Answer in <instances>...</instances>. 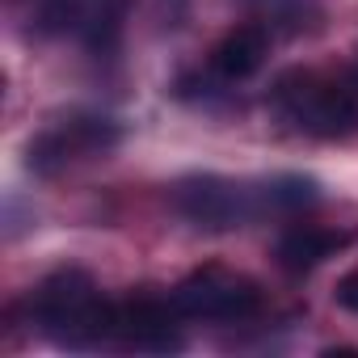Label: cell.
<instances>
[{
	"label": "cell",
	"instance_id": "cell-1",
	"mask_svg": "<svg viewBox=\"0 0 358 358\" xmlns=\"http://www.w3.org/2000/svg\"><path fill=\"white\" fill-rule=\"evenodd\" d=\"M30 316L64 350H93L114 341V303L85 270H55L30 295Z\"/></svg>",
	"mask_w": 358,
	"mask_h": 358
},
{
	"label": "cell",
	"instance_id": "cell-2",
	"mask_svg": "<svg viewBox=\"0 0 358 358\" xmlns=\"http://www.w3.org/2000/svg\"><path fill=\"white\" fill-rule=\"evenodd\" d=\"M270 110L299 135L337 139L358 127V89L320 68H291L274 80Z\"/></svg>",
	"mask_w": 358,
	"mask_h": 358
},
{
	"label": "cell",
	"instance_id": "cell-3",
	"mask_svg": "<svg viewBox=\"0 0 358 358\" xmlns=\"http://www.w3.org/2000/svg\"><path fill=\"white\" fill-rule=\"evenodd\" d=\"M173 207L203 232H228L266 211V190H249L245 182H228L215 173H194L173 186Z\"/></svg>",
	"mask_w": 358,
	"mask_h": 358
},
{
	"label": "cell",
	"instance_id": "cell-4",
	"mask_svg": "<svg viewBox=\"0 0 358 358\" xmlns=\"http://www.w3.org/2000/svg\"><path fill=\"white\" fill-rule=\"evenodd\" d=\"M182 320H249L262 312V287L249 274L203 266L169 291Z\"/></svg>",
	"mask_w": 358,
	"mask_h": 358
},
{
	"label": "cell",
	"instance_id": "cell-5",
	"mask_svg": "<svg viewBox=\"0 0 358 358\" xmlns=\"http://www.w3.org/2000/svg\"><path fill=\"white\" fill-rule=\"evenodd\" d=\"M118 143V127L110 118L97 114H68L59 122H51L47 131H38L26 148V164L34 173H59L76 160H93L106 156Z\"/></svg>",
	"mask_w": 358,
	"mask_h": 358
},
{
	"label": "cell",
	"instance_id": "cell-6",
	"mask_svg": "<svg viewBox=\"0 0 358 358\" xmlns=\"http://www.w3.org/2000/svg\"><path fill=\"white\" fill-rule=\"evenodd\" d=\"M182 312L173 308V299L156 295H135L114 303V341L139 354H173L182 350Z\"/></svg>",
	"mask_w": 358,
	"mask_h": 358
},
{
	"label": "cell",
	"instance_id": "cell-7",
	"mask_svg": "<svg viewBox=\"0 0 358 358\" xmlns=\"http://www.w3.org/2000/svg\"><path fill=\"white\" fill-rule=\"evenodd\" d=\"M345 245H350V232L320 228V224H291V228L278 236V249H274V253H278L282 270L303 274V270H316L320 262L337 257Z\"/></svg>",
	"mask_w": 358,
	"mask_h": 358
},
{
	"label": "cell",
	"instance_id": "cell-8",
	"mask_svg": "<svg viewBox=\"0 0 358 358\" xmlns=\"http://www.w3.org/2000/svg\"><path fill=\"white\" fill-rule=\"evenodd\" d=\"M266 55H270V30L257 26V22H245V26H232V30L215 43L211 64H215V72L228 76V80H249V76L266 64Z\"/></svg>",
	"mask_w": 358,
	"mask_h": 358
},
{
	"label": "cell",
	"instance_id": "cell-9",
	"mask_svg": "<svg viewBox=\"0 0 358 358\" xmlns=\"http://www.w3.org/2000/svg\"><path fill=\"white\" fill-rule=\"evenodd\" d=\"M257 26L270 34H308L320 26V0H245Z\"/></svg>",
	"mask_w": 358,
	"mask_h": 358
},
{
	"label": "cell",
	"instance_id": "cell-10",
	"mask_svg": "<svg viewBox=\"0 0 358 358\" xmlns=\"http://www.w3.org/2000/svg\"><path fill=\"white\" fill-rule=\"evenodd\" d=\"M89 13V0H22V17L34 34H80V22Z\"/></svg>",
	"mask_w": 358,
	"mask_h": 358
},
{
	"label": "cell",
	"instance_id": "cell-11",
	"mask_svg": "<svg viewBox=\"0 0 358 358\" xmlns=\"http://www.w3.org/2000/svg\"><path fill=\"white\" fill-rule=\"evenodd\" d=\"M122 22H127V0H89V13L80 22V38L89 43V51L110 55L118 47Z\"/></svg>",
	"mask_w": 358,
	"mask_h": 358
},
{
	"label": "cell",
	"instance_id": "cell-12",
	"mask_svg": "<svg viewBox=\"0 0 358 358\" xmlns=\"http://www.w3.org/2000/svg\"><path fill=\"white\" fill-rule=\"evenodd\" d=\"M266 190V211H278V215H295L303 207H312L320 194V186L312 182V177H299V173H282V177H270V182L262 186Z\"/></svg>",
	"mask_w": 358,
	"mask_h": 358
},
{
	"label": "cell",
	"instance_id": "cell-13",
	"mask_svg": "<svg viewBox=\"0 0 358 358\" xmlns=\"http://www.w3.org/2000/svg\"><path fill=\"white\" fill-rule=\"evenodd\" d=\"M333 295H337V303H341L345 312H358V270H350V274L337 282V291H333Z\"/></svg>",
	"mask_w": 358,
	"mask_h": 358
}]
</instances>
